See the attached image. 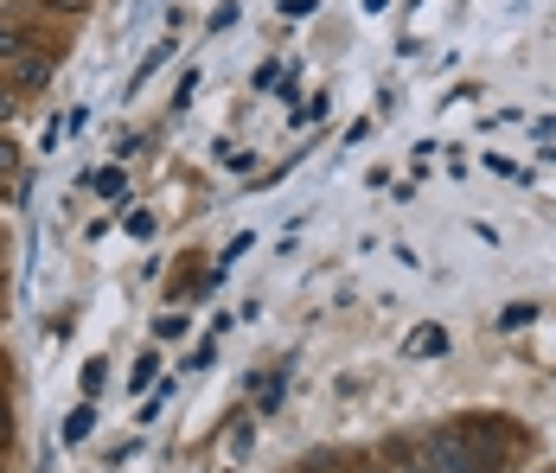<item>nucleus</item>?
<instances>
[{
	"label": "nucleus",
	"instance_id": "f257e3e1",
	"mask_svg": "<svg viewBox=\"0 0 556 473\" xmlns=\"http://www.w3.org/2000/svg\"><path fill=\"white\" fill-rule=\"evenodd\" d=\"M422 468L429 473H480L486 468V448L473 435H460V428H435L422 441Z\"/></svg>",
	"mask_w": 556,
	"mask_h": 473
},
{
	"label": "nucleus",
	"instance_id": "f03ea898",
	"mask_svg": "<svg viewBox=\"0 0 556 473\" xmlns=\"http://www.w3.org/2000/svg\"><path fill=\"white\" fill-rule=\"evenodd\" d=\"M52 77V58L46 52H26L20 64H7V84H13V97H26V90H39Z\"/></svg>",
	"mask_w": 556,
	"mask_h": 473
},
{
	"label": "nucleus",
	"instance_id": "7ed1b4c3",
	"mask_svg": "<svg viewBox=\"0 0 556 473\" xmlns=\"http://www.w3.org/2000/svg\"><path fill=\"white\" fill-rule=\"evenodd\" d=\"M26 52H39V46H33V33H26L13 13H0V71H7V64H20Z\"/></svg>",
	"mask_w": 556,
	"mask_h": 473
},
{
	"label": "nucleus",
	"instance_id": "20e7f679",
	"mask_svg": "<svg viewBox=\"0 0 556 473\" xmlns=\"http://www.w3.org/2000/svg\"><path fill=\"white\" fill-rule=\"evenodd\" d=\"M90 428H97V410L84 403V410H71V422H64V441H84Z\"/></svg>",
	"mask_w": 556,
	"mask_h": 473
},
{
	"label": "nucleus",
	"instance_id": "39448f33",
	"mask_svg": "<svg viewBox=\"0 0 556 473\" xmlns=\"http://www.w3.org/2000/svg\"><path fill=\"white\" fill-rule=\"evenodd\" d=\"M531 320H538V308H531V301H518V308H505V314H500V326H505V333H518V326H531Z\"/></svg>",
	"mask_w": 556,
	"mask_h": 473
},
{
	"label": "nucleus",
	"instance_id": "423d86ee",
	"mask_svg": "<svg viewBox=\"0 0 556 473\" xmlns=\"http://www.w3.org/2000/svg\"><path fill=\"white\" fill-rule=\"evenodd\" d=\"M442 346H447V333H442V326H422V333L409 339V352H442Z\"/></svg>",
	"mask_w": 556,
	"mask_h": 473
},
{
	"label": "nucleus",
	"instance_id": "0eeeda50",
	"mask_svg": "<svg viewBox=\"0 0 556 473\" xmlns=\"http://www.w3.org/2000/svg\"><path fill=\"white\" fill-rule=\"evenodd\" d=\"M90 186H97V192H103V199H122V192H128V179H122V173H97V179H90Z\"/></svg>",
	"mask_w": 556,
	"mask_h": 473
},
{
	"label": "nucleus",
	"instance_id": "6e6552de",
	"mask_svg": "<svg viewBox=\"0 0 556 473\" xmlns=\"http://www.w3.org/2000/svg\"><path fill=\"white\" fill-rule=\"evenodd\" d=\"M97 390H103V359H90V365H84V397H97Z\"/></svg>",
	"mask_w": 556,
	"mask_h": 473
},
{
	"label": "nucleus",
	"instance_id": "1a4fd4ad",
	"mask_svg": "<svg viewBox=\"0 0 556 473\" xmlns=\"http://www.w3.org/2000/svg\"><path fill=\"white\" fill-rule=\"evenodd\" d=\"M13 166H20V154H13V148H7V135H0V186L13 179Z\"/></svg>",
	"mask_w": 556,
	"mask_h": 473
},
{
	"label": "nucleus",
	"instance_id": "9d476101",
	"mask_svg": "<svg viewBox=\"0 0 556 473\" xmlns=\"http://www.w3.org/2000/svg\"><path fill=\"white\" fill-rule=\"evenodd\" d=\"M13 109H20V97H13V84H0V128L13 122Z\"/></svg>",
	"mask_w": 556,
	"mask_h": 473
},
{
	"label": "nucleus",
	"instance_id": "9b49d317",
	"mask_svg": "<svg viewBox=\"0 0 556 473\" xmlns=\"http://www.w3.org/2000/svg\"><path fill=\"white\" fill-rule=\"evenodd\" d=\"M154 371H161V359H154V352H148V359H141V365H135V377H128V384H135V390H141V384H148V377H154Z\"/></svg>",
	"mask_w": 556,
	"mask_h": 473
},
{
	"label": "nucleus",
	"instance_id": "f8f14e48",
	"mask_svg": "<svg viewBox=\"0 0 556 473\" xmlns=\"http://www.w3.org/2000/svg\"><path fill=\"white\" fill-rule=\"evenodd\" d=\"M154 333H161V339H179V333H186V314H167L161 326H154Z\"/></svg>",
	"mask_w": 556,
	"mask_h": 473
},
{
	"label": "nucleus",
	"instance_id": "ddd939ff",
	"mask_svg": "<svg viewBox=\"0 0 556 473\" xmlns=\"http://www.w3.org/2000/svg\"><path fill=\"white\" fill-rule=\"evenodd\" d=\"M39 7H52V13H84L90 0H39Z\"/></svg>",
	"mask_w": 556,
	"mask_h": 473
},
{
	"label": "nucleus",
	"instance_id": "4468645a",
	"mask_svg": "<svg viewBox=\"0 0 556 473\" xmlns=\"http://www.w3.org/2000/svg\"><path fill=\"white\" fill-rule=\"evenodd\" d=\"M0 441H7V397H0Z\"/></svg>",
	"mask_w": 556,
	"mask_h": 473
},
{
	"label": "nucleus",
	"instance_id": "2eb2a0df",
	"mask_svg": "<svg viewBox=\"0 0 556 473\" xmlns=\"http://www.w3.org/2000/svg\"><path fill=\"white\" fill-rule=\"evenodd\" d=\"M403 473H429V468H422V461H416V468H403Z\"/></svg>",
	"mask_w": 556,
	"mask_h": 473
}]
</instances>
